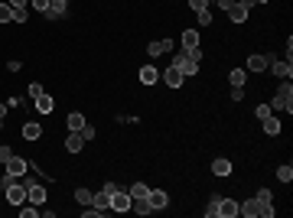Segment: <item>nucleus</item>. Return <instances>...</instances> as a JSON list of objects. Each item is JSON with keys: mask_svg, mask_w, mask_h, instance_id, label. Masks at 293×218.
<instances>
[{"mask_svg": "<svg viewBox=\"0 0 293 218\" xmlns=\"http://www.w3.org/2000/svg\"><path fill=\"white\" fill-rule=\"evenodd\" d=\"M271 111H287V114L293 111V88H290V82H284L277 88V98L271 101Z\"/></svg>", "mask_w": 293, "mask_h": 218, "instance_id": "nucleus-1", "label": "nucleus"}, {"mask_svg": "<svg viewBox=\"0 0 293 218\" xmlns=\"http://www.w3.org/2000/svg\"><path fill=\"white\" fill-rule=\"evenodd\" d=\"M3 196H7L10 205H23V202H26V183H20V179H10L7 189H3Z\"/></svg>", "mask_w": 293, "mask_h": 218, "instance_id": "nucleus-2", "label": "nucleus"}, {"mask_svg": "<svg viewBox=\"0 0 293 218\" xmlns=\"http://www.w3.org/2000/svg\"><path fill=\"white\" fill-rule=\"evenodd\" d=\"M173 65H176L179 72H183V78H189V75H196V72H199V59H196L192 52H179Z\"/></svg>", "mask_w": 293, "mask_h": 218, "instance_id": "nucleus-3", "label": "nucleus"}, {"mask_svg": "<svg viewBox=\"0 0 293 218\" xmlns=\"http://www.w3.org/2000/svg\"><path fill=\"white\" fill-rule=\"evenodd\" d=\"M114 189H117L114 183H104V189L98 192L95 199H91V205H95V209L101 212V215H104V212H111V192H114Z\"/></svg>", "mask_w": 293, "mask_h": 218, "instance_id": "nucleus-4", "label": "nucleus"}, {"mask_svg": "<svg viewBox=\"0 0 293 218\" xmlns=\"http://www.w3.org/2000/svg\"><path fill=\"white\" fill-rule=\"evenodd\" d=\"M111 212H130V192H111Z\"/></svg>", "mask_w": 293, "mask_h": 218, "instance_id": "nucleus-5", "label": "nucleus"}, {"mask_svg": "<svg viewBox=\"0 0 293 218\" xmlns=\"http://www.w3.org/2000/svg\"><path fill=\"white\" fill-rule=\"evenodd\" d=\"M26 199L33 205H42V202H46V186H42V183H26Z\"/></svg>", "mask_w": 293, "mask_h": 218, "instance_id": "nucleus-6", "label": "nucleus"}, {"mask_svg": "<svg viewBox=\"0 0 293 218\" xmlns=\"http://www.w3.org/2000/svg\"><path fill=\"white\" fill-rule=\"evenodd\" d=\"M3 166H7V176H13V179L26 176V160H20V157H10Z\"/></svg>", "mask_w": 293, "mask_h": 218, "instance_id": "nucleus-7", "label": "nucleus"}, {"mask_svg": "<svg viewBox=\"0 0 293 218\" xmlns=\"http://www.w3.org/2000/svg\"><path fill=\"white\" fill-rule=\"evenodd\" d=\"M238 215V202L235 199H218V218H235Z\"/></svg>", "mask_w": 293, "mask_h": 218, "instance_id": "nucleus-8", "label": "nucleus"}, {"mask_svg": "<svg viewBox=\"0 0 293 218\" xmlns=\"http://www.w3.org/2000/svg\"><path fill=\"white\" fill-rule=\"evenodd\" d=\"M212 173H215L218 179H225V176H232V160H225V157H218V160H212Z\"/></svg>", "mask_w": 293, "mask_h": 218, "instance_id": "nucleus-9", "label": "nucleus"}, {"mask_svg": "<svg viewBox=\"0 0 293 218\" xmlns=\"http://www.w3.org/2000/svg\"><path fill=\"white\" fill-rule=\"evenodd\" d=\"M238 215L258 218V215H261V202H258V199H248V202H238Z\"/></svg>", "mask_w": 293, "mask_h": 218, "instance_id": "nucleus-10", "label": "nucleus"}, {"mask_svg": "<svg viewBox=\"0 0 293 218\" xmlns=\"http://www.w3.org/2000/svg\"><path fill=\"white\" fill-rule=\"evenodd\" d=\"M82 147H85V137L78 134V130H72V134L65 137V150L68 153H82Z\"/></svg>", "mask_w": 293, "mask_h": 218, "instance_id": "nucleus-11", "label": "nucleus"}, {"mask_svg": "<svg viewBox=\"0 0 293 218\" xmlns=\"http://www.w3.org/2000/svg\"><path fill=\"white\" fill-rule=\"evenodd\" d=\"M150 205H153V212H160V209H166V205H170V196H166L163 189H150Z\"/></svg>", "mask_w": 293, "mask_h": 218, "instance_id": "nucleus-12", "label": "nucleus"}, {"mask_svg": "<svg viewBox=\"0 0 293 218\" xmlns=\"http://www.w3.org/2000/svg\"><path fill=\"white\" fill-rule=\"evenodd\" d=\"M160 78H163V82L170 85V88H179V85H183V72H179L176 65H170V68H166V72H163Z\"/></svg>", "mask_w": 293, "mask_h": 218, "instance_id": "nucleus-13", "label": "nucleus"}, {"mask_svg": "<svg viewBox=\"0 0 293 218\" xmlns=\"http://www.w3.org/2000/svg\"><path fill=\"white\" fill-rule=\"evenodd\" d=\"M271 65V55H251V59H248V72H264V68Z\"/></svg>", "mask_w": 293, "mask_h": 218, "instance_id": "nucleus-14", "label": "nucleus"}, {"mask_svg": "<svg viewBox=\"0 0 293 218\" xmlns=\"http://www.w3.org/2000/svg\"><path fill=\"white\" fill-rule=\"evenodd\" d=\"M183 49L186 52H196L199 49V29H186L183 33Z\"/></svg>", "mask_w": 293, "mask_h": 218, "instance_id": "nucleus-15", "label": "nucleus"}, {"mask_svg": "<svg viewBox=\"0 0 293 218\" xmlns=\"http://www.w3.org/2000/svg\"><path fill=\"white\" fill-rule=\"evenodd\" d=\"M225 13L232 16V23H245V20H248V7H245V3H232Z\"/></svg>", "mask_w": 293, "mask_h": 218, "instance_id": "nucleus-16", "label": "nucleus"}, {"mask_svg": "<svg viewBox=\"0 0 293 218\" xmlns=\"http://www.w3.org/2000/svg\"><path fill=\"white\" fill-rule=\"evenodd\" d=\"M173 49V39H153L150 46H147V52L150 55H163V52H170Z\"/></svg>", "mask_w": 293, "mask_h": 218, "instance_id": "nucleus-17", "label": "nucleus"}, {"mask_svg": "<svg viewBox=\"0 0 293 218\" xmlns=\"http://www.w3.org/2000/svg\"><path fill=\"white\" fill-rule=\"evenodd\" d=\"M267 68H274V75H277V78H290L293 75V65H290V62H271Z\"/></svg>", "mask_w": 293, "mask_h": 218, "instance_id": "nucleus-18", "label": "nucleus"}, {"mask_svg": "<svg viewBox=\"0 0 293 218\" xmlns=\"http://www.w3.org/2000/svg\"><path fill=\"white\" fill-rule=\"evenodd\" d=\"M52 95H46V91H42L39 98H36V111H39V114H52Z\"/></svg>", "mask_w": 293, "mask_h": 218, "instance_id": "nucleus-19", "label": "nucleus"}, {"mask_svg": "<svg viewBox=\"0 0 293 218\" xmlns=\"http://www.w3.org/2000/svg\"><path fill=\"white\" fill-rule=\"evenodd\" d=\"M261 124H264V134H267V137H277V134H280V121H277L274 114H267Z\"/></svg>", "mask_w": 293, "mask_h": 218, "instance_id": "nucleus-20", "label": "nucleus"}, {"mask_svg": "<svg viewBox=\"0 0 293 218\" xmlns=\"http://www.w3.org/2000/svg\"><path fill=\"white\" fill-rule=\"evenodd\" d=\"M23 137H26V140H39V137H42V127H39L36 121L23 124Z\"/></svg>", "mask_w": 293, "mask_h": 218, "instance_id": "nucleus-21", "label": "nucleus"}, {"mask_svg": "<svg viewBox=\"0 0 293 218\" xmlns=\"http://www.w3.org/2000/svg\"><path fill=\"white\" fill-rule=\"evenodd\" d=\"M130 209H134L137 215H150L153 205H150V199H134V205H130Z\"/></svg>", "mask_w": 293, "mask_h": 218, "instance_id": "nucleus-22", "label": "nucleus"}, {"mask_svg": "<svg viewBox=\"0 0 293 218\" xmlns=\"http://www.w3.org/2000/svg\"><path fill=\"white\" fill-rule=\"evenodd\" d=\"M157 78H160V75H157V68H150V65H143V68H140V82H143V85H157Z\"/></svg>", "mask_w": 293, "mask_h": 218, "instance_id": "nucleus-23", "label": "nucleus"}, {"mask_svg": "<svg viewBox=\"0 0 293 218\" xmlns=\"http://www.w3.org/2000/svg\"><path fill=\"white\" fill-rule=\"evenodd\" d=\"M147 196H150V186L147 183H134L130 186V199H147Z\"/></svg>", "mask_w": 293, "mask_h": 218, "instance_id": "nucleus-24", "label": "nucleus"}, {"mask_svg": "<svg viewBox=\"0 0 293 218\" xmlns=\"http://www.w3.org/2000/svg\"><path fill=\"white\" fill-rule=\"evenodd\" d=\"M248 82V68H235L232 72V88H238V85Z\"/></svg>", "mask_w": 293, "mask_h": 218, "instance_id": "nucleus-25", "label": "nucleus"}, {"mask_svg": "<svg viewBox=\"0 0 293 218\" xmlns=\"http://www.w3.org/2000/svg\"><path fill=\"white\" fill-rule=\"evenodd\" d=\"M3 23H13V7L10 3H0V26Z\"/></svg>", "mask_w": 293, "mask_h": 218, "instance_id": "nucleus-26", "label": "nucleus"}, {"mask_svg": "<svg viewBox=\"0 0 293 218\" xmlns=\"http://www.w3.org/2000/svg\"><path fill=\"white\" fill-rule=\"evenodd\" d=\"M82 127H85V117L78 114V111L75 114H68V130H82Z\"/></svg>", "mask_w": 293, "mask_h": 218, "instance_id": "nucleus-27", "label": "nucleus"}, {"mask_svg": "<svg viewBox=\"0 0 293 218\" xmlns=\"http://www.w3.org/2000/svg\"><path fill=\"white\" fill-rule=\"evenodd\" d=\"M75 199H78V205H91V199H95V196H91L88 189H75Z\"/></svg>", "mask_w": 293, "mask_h": 218, "instance_id": "nucleus-28", "label": "nucleus"}, {"mask_svg": "<svg viewBox=\"0 0 293 218\" xmlns=\"http://www.w3.org/2000/svg\"><path fill=\"white\" fill-rule=\"evenodd\" d=\"M205 215H209V218H218V196L209 199V209H205Z\"/></svg>", "mask_w": 293, "mask_h": 218, "instance_id": "nucleus-29", "label": "nucleus"}, {"mask_svg": "<svg viewBox=\"0 0 293 218\" xmlns=\"http://www.w3.org/2000/svg\"><path fill=\"white\" fill-rule=\"evenodd\" d=\"M277 179H280V183H290V179H293V170H290V166H280V170H277Z\"/></svg>", "mask_w": 293, "mask_h": 218, "instance_id": "nucleus-30", "label": "nucleus"}, {"mask_svg": "<svg viewBox=\"0 0 293 218\" xmlns=\"http://www.w3.org/2000/svg\"><path fill=\"white\" fill-rule=\"evenodd\" d=\"M254 199H258V202H261V205H267V202H274V196H271V189H261V192H258V196H254Z\"/></svg>", "mask_w": 293, "mask_h": 218, "instance_id": "nucleus-31", "label": "nucleus"}, {"mask_svg": "<svg viewBox=\"0 0 293 218\" xmlns=\"http://www.w3.org/2000/svg\"><path fill=\"white\" fill-rule=\"evenodd\" d=\"M33 3V10H39V13H49V0H29Z\"/></svg>", "mask_w": 293, "mask_h": 218, "instance_id": "nucleus-32", "label": "nucleus"}, {"mask_svg": "<svg viewBox=\"0 0 293 218\" xmlns=\"http://www.w3.org/2000/svg\"><path fill=\"white\" fill-rule=\"evenodd\" d=\"M199 26H212V13L209 10H199Z\"/></svg>", "mask_w": 293, "mask_h": 218, "instance_id": "nucleus-33", "label": "nucleus"}, {"mask_svg": "<svg viewBox=\"0 0 293 218\" xmlns=\"http://www.w3.org/2000/svg\"><path fill=\"white\" fill-rule=\"evenodd\" d=\"M189 7L196 10V13H199V10H209V0H189Z\"/></svg>", "mask_w": 293, "mask_h": 218, "instance_id": "nucleus-34", "label": "nucleus"}, {"mask_svg": "<svg viewBox=\"0 0 293 218\" xmlns=\"http://www.w3.org/2000/svg\"><path fill=\"white\" fill-rule=\"evenodd\" d=\"M254 114H258V121H264V117L271 114V104H258V111H254Z\"/></svg>", "mask_w": 293, "mask_h": 218, "instance_id": "nucleus-35", "label": "nucleus"}, {"mask_svg": "<svg viewBox=\"0 0 293 218\" xmlns=\"http://www.w3.org/2000/svg\"><path fill=\"white\" fill-rule=\"evenodd\" d=\"M42 95V85L39 82H33V85H29V98H33V101H36V98H39Z\"/></svg>", "mask_w": 293, "mask_h": 218, "instance_id": "nucleus-36", "label": "nucleus"}, {"mask_svg": "<svg viewBox=\"0 0 293 218\" xmlns=\"http://www.w3.org/2000/svg\"><path fill=\"white\" fill-rule=\"evenodd\" d=\"M10 157H13V150H10L7 143H3V147H0V163H7V160H10Z\"/></svg>", "mask_w": 293, "mask_h": 218, "instance_id": "nucleus-37", "label": "nucleus"}, {"mask_svg": "<svg viewBox=\"0 0 293 218\" xmlns=\"http://www.w3.org/2000/svg\"><path fill=\"white\" fill-rule=\"evenodd\" d=\"M78 134H82V137H85V143H88V140H91V137H95V127H88V124H85V127H82V130H78Z\"/></svg>", "mask_w": 293, "mask_h": 218, "instance_id": "nucleus-38", "label": "nucleus"}, {"mask_svg": "<svg viewBox=\"0 0 293 218\" xmlns=\"http://www.w3.org/2000/svg\"><path fill=\"white\" fill-rule=\"evenodd\" d=\"M232 98H235V101H241V98H245V85H238V88H232Z\"/></svg>", "mask_w": 293, "mask_h": 218, "instance_id": "nucleus-39", "label": "nucleus"}, {"mask_svg": "<svg viewBox=\"0 0 293 218\" xmlns=\"http://www.w3.org/2000/svg\"><path fill=\"white\" fill-rule=\"evenodd\" d=\"M3 117H7V104H0V124H3Z\"/></svg>", "mask_w": 293, "mask_h": 218, "instance_id": "nucleus-40", "label": "nucleus"}, {"mask_svg": "<svg viewBox=\"0 0 293 218\" xmlns=\"http://www.w3.org/2000/svg\"><path fill=\"white\" fill-rule=\"evenodd\" d=\"M254 3H267V0H254Z\"/></svg>", "mask_w": 293, "mask_h": 218, "instance_id": "nucleus-41", "label": "nucleus"}, {"mask_svg": "<svg viewBox=\"0 0 293 218\" xmlns=\"http://www.w3.org/2000/svg\"><path fill=\"white\" fill-rule=\"evenodd\" d=\"M0 189H3V183H0Z\"/></svg>", "mask_w": 293, "mask_h": 218, "instance_id": "nucleus-42", "label": "nucleus"}, {"mask_svg": "<svg viewBox=\"0 0 293 218\" xmlns=\"http://www.w3.org/2000/svg\"><path fill=\"white\" fill-rule=\"evenodd\" d=\"M235 3H241V0H235Z\"/></svg>", "mask_w": 293, "mask_h": 218, "instance_id": "nucleus-43", "label": "nucleus"}]
</instances>
